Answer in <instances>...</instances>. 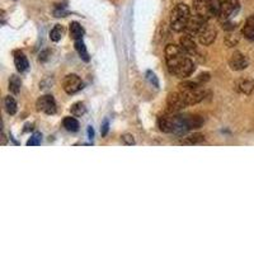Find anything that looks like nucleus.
<instances>
[{"label":"nucleus","instance_id":"8","mask_svg":"<svg viewBox=\"0 0 254 254\" xmlns=\"http://www.w3.org/2000/svg\"><path fill=\"white\" fill-rule=\"evenodd\" d=\"M36 107H37V111H40V112H44L46 115H54L56 112L55 98L50 94L42 95L36 102Z\"/></svg>","mask_w":254,"mask_h":254},{"label":"nucleus","instance_id":"26","mask_svg":"<svg viewBox=\"0 0 254 254\" xmlns=\"http://www.w3.org/2000/svg\"><path fill=\"white\" fill-rule=\"evenodd\" d=\"M146 75H147V79H149V81H150V83H154V85H155V87H159V81H158V79H156V76L154 72L147 71Z\"/></svg>","mask_w":254,"mask_h":254},{"label":"nucleus","instance_id":"13","mask_svg":"<svg viewBox=\"0 0 254 254\" xmlns=\"http://www.w3.org/2000/svg\"><path fill=\"white\" fill-rule=\"evenodd\" d=\"M181 47L187 52L188 55H194L197 52V46L194 44L193 37H190V36L186 35L181 38Z\"/></svg>","mask_w":254,"mask_h":254},{"label":"nucleus","instance_id":"25","mask_svg":"<svg viewBox=\"0 0 254 254\" xmlns=\"http://www.w3.org/2000/svg\"><path fill=\"white\" fill-rule=\"evenodd\" d=\"M122 140L126 145H135V139H133V136L130 135V133H125L122 136Z\"/></svg>","mask_w":254,"mask_h":254},{"label":"nucleus","instance_id":"27","mask_svg":"<svg viewBox=\"0 0 254 254\" xmlns=\"http://www.w3.org/2000/svg\"><path fill=\"white\" fill-rule=\"evenodd\" d=\"M107 132H108V121L106 120V121H104V124H103V127H102V135L106 136V135H107Z\"/></svg>","mask_w":254,"mask_h":254},{"label":"nucleus","instance_id":"10","mask_svg":"<svg viewBox=\"0 0 254 254\" xmlns=\"http://www.w3.org/2000/svg\"><path fill=\"white\" fill-rule=\"evenodd\" d=\"M216 36H217V31L214 28V27L211 26H206L203 28V31L197 36L198 38V42L202 46H210L211 44H214L215 40H216Z\"/></svg>","mask_w":254,"mask_h":254},{"label":"nucleus","instance_id":"28","mask_svg":"<svg viewBox=\"0 0 254 254\" xmlns=\"http://www.w3.org/2000/svg\"><path fill=\"white\" fill-rule=\"evenodd\" d=\"M88 136H89V139H93V136H94V131H93L92 126L88 127Z\"/></svg>","mask_w":254,"mask_h":254},{"label":"nucleus","instance_id":"22","mask_svg":"<svg viewBox=\"0 0 254 254\" xmlns=\"http://www.w3.org/2000/svg\"><path fill=\"white\" fill-rule=\"evenodd\" d=\"M202 141H205V136L201 135V133H193V135L186 137V139L182 141V144L194 145V144H199V142H202Z\"/></svg>","mask_w":254,"mask_h":254},{"label":"nucleus","instance_id":"21","mask_svg":"<svg viewBox=\"0 0 254 254\" xmlns=\"http://www.w3.org/2000/svg\"><path fill=\"white\" fill-rule=\"evenodd\" d=\"M20 87H22V81L18 78L17 75H12L9 79V90L13 93V94H18L20 92Z\"/></svg>","mask_w":254,"mask_h":254},{"label":"nucleus","instance_id":"7","mask_svg":"<svg viewBox=\"0 0 254 254\" xmlns=\"http://www.w3.org/2000/svg\"><path fill=\"white\" fill-rule=\"evenodd\" d=\"M63 88L67 94H75L83 89V81L76 74H69L64 78Z\"/></svg>","mask_w":254,"mask_h":254},{"label":"nucleus","instance_id":"3","mask_svg":"<svg viewBox=\"0 0 254 254\" xmlns=\"http://www.w3.org/2000/svg\"><path fill=\"white\" fill-rule=\"evenodd\" d=\"M190 18V6L181 3L177 4L171 13V28L174 32H182L187 27L188 20Z\"/></svg>","mask_w":254,"mask_h":254},{"label":"nucleus","instance_id":"12","mask_svg":"<svg viewBox=\"0 0 254 254\" xmlns=\"http://www.w3.org/2000/svg\"><path fill=\"white\" fill-rule=\"evenodd\" d=\"M235 90L243 94H252L254 90V80L252 79H239V80L235 83Z\"/></svg>","mask_w":254,"mask_h":254},{"label":"nucleus","instance_id":"1","mask_svg":"<svg viewBox=\"0 0 254 254\" xmlns=\"http://www.w3.org/2000/svg\"><path fill=\"white\" fill-rule=\"evenodd\" d=\"M165 61L168 69L179 79H186L196 70L194 63L188 58V54L178 45H168L165 47Z\"/></svg>","mask_w":254,"mask_h":254},{"label":"nucleus","instance_id":"20","mask_svg":"<svg viewBox=\"0 0 254 254\" xmlns=\"http://www.w3.org/2000/svg\"><path fill=\"white\" fill-rule=\"evenodd\" d=\"M64 32H65L64 27L61 26V24H56V26L50 31V38H51V41H54V42H59V41L63 38Z\"/></svg>","mask_w":254,"mask_h":254},{"label":"nucleus","instance_id":"15","mask_svg":"<svg viewBox=\"0 0 254 254\" xmlns=\"http://www.w3.org/2000/svg\"><path fill=\"white\" fill-rule=\"evenodd\" d=\"M243 36L249 41H254V14L251 15L246 20V24L243 27Z\"/></svg>","mask_w":254,"mask_h":254},{"label":"nucleus","instance_id":"24","mask_svg":"<svg viewBox=\"0 0 254 254\" xmlns=\"http://www.w3.org/2000/svg\"><path fill=\"white\" fill-rule=\"evenodd\" d=\"M40 142H41V135L40 133H35V135L32 136L31 139L27 141V145H28V146H38Z\"/></svg>","mask_w":254,"mask_h":254},{"label":"nucleus","instance_id":"4","mask_svg":"<svg viewBox=\"0 0 254 254\" xmlns=\"http://www.w3.org/2000/svg\"><path fill=\"white\" fill-rule=\"evenodd\" d=\"M221 1L220 0H193V8L196 14L201 15L205 19L217 17Z\"/></svg>","mask_w":254,"mask_h":254},{"label":"nucleus","instance_id":"14","mask_svg":"<svg viewBox=\"0 0 254 254\" xmlns=\"http://www.w3.org/2000/svg\"><path fill=\"white\" fill-rule=\"evenodd\" d=\"M14 64H15V67L19 72H23L28 69L29 66V63L27 60L26 55H24L23 52L20 51H15L14 52Z\"/></svg>","mask_w":254,"mask_h":254},{"label":"nucleus","instance_id":"23","mask_svg":"<svg viewBox=\"0 0 254 254\" xmlns=\"http://www.w3.org/2000/svg\"><path fill=\"white\" fill-rule=\"evenodd\" d=\"M71 113L72 116H75V117H79V116H83L84 113L87 112V108H85V106H84V103H81V102H76V103H74L71 106Z\"/></svg>","mask_w":254,"mask_h":254},{"label":"nucleus","instance_id":"18","mask_svg":"<svg viewBox=\"0 0 254 254\" xmlns=\"http://www.w3.org/2000/svg\"><path fill=\"white\" fill-rule=\"evenodd\" d=\"M63 125L65 127V130H67L69 132H76L79 130V122L74 117H65Z\"/></svg>","mask_w":254,"mask_h":254},{"label":"nucleus","instance_id":"11","mask_svg":"<svg viewBox=\"0 0 254 254\" xmlns=\"http://www.w3.org/2000/svg\"><path fill=\"white\" fill-rule=\"evenodd\" d=\"M168 107H169V110L173 111V112H177V111H181L183 110L185 107H187L185 103V101H183V97L182 94H181V92H176V93H172L169 97H168Z\"/></svg>","mask_w":254,"mask_h":254},{"label":"nucleus","instance_id":"16","mask_svg":"<svg viewBox=\"0 0 254 254\" xmlns=\"http://www.w3.org/2000/svg\"><path fill=\"white\" fill-rule=\"evenodd\" d=\"M70 36L74 41L76 40H83V36H84V28L78 23V22H71L70 23Z\"/></svg>","mask_w":254,"mask_h":254},{"label":"nucleus","instance_id":"2","mask_svg":"<svg viewBox=\"0 0 254 254\" xmlns=\"http://www.w3.org/2000/svg\"><path fill=\"white\" fill-rule=\"evenodd\" d=\"M203 120L199 116H182V115H164L159 117L158 126L160 131L167 133H182L202 126Z\"/></svg>","mask_w":254,"mask_h":254},{"label":"nucleus","instance_id":"6","mask_svg":"<svg viewBox=\"0 0 254 254\" xmlns=\"http://www.w3.org/2000/svg\"><path fill=\"white\" fill-rule=\"evenodd\" d=\"M206 26H207V19H205V18L198 14H194L193 17L190 15L187 27H186V29L183 32H185L186 35L190 36V37H197L203 31V28Z\"/></svg>","mask_w":254,"mask_h":254},{"label":"nucleus","instance_id":"5","mask_svg":"<svg viewBox=\"0 0 254 254\" xmlns=\"http://www.w3.org/2000/svg\"><path fill=\"white\" fill-rule=\"evenodd\" d=\"M239 9V0H224V1H221V4H220L217 19H219L221 23L228 22V20H230L231 17H234V15L237 14Z\"/></svg>","mask_w":254,"mask_h":254},{"label":"nucleus","instance_id":"19","mask_svg":"<svg viewBox=\"0 0 254 254\" xmlns=\"http://www.w3.org/2000/svg\"><path fill=\"white\" fill-rule=\"evenodd\" d=\"M4 107H5V111L8 112V115L13 116L17 113V102H15V99L13 98V97H10V95L5 97V99H4Z\"/></svg>","mask_w":254,"mask_h":254},{"label":"nucleus","instance_id":"9","mask_svg":"<svg viewBox=\"0 0 254 254\" xmlns=\"http://www.w3.org/2000/svg\"><path fill=\"white\" fill-rule=\"evenodd\" d=\"M249 65V61L246 55H243L242 52H234L229 59V66L235 71H240V70L247 69Z\"/></svg>","mask_w":254,"mask_h":254},{"label":"nucleus","instance_id":"17","mask_svg":"<svg viewBox=\"0 0 254 254\" xmlns=\"http://www.w3.org/2000/svg\"><path fill=\"white\" fill-rule=\"evenodd\" d=\"M75 50H76V52L79 54V56H80L81 60H84L85 63H88V61H89V54H88L87 47H85V44H84L83 40L75 41Z\"/></svg>","mask_w":254,"mask_h":254}]
</instances>
